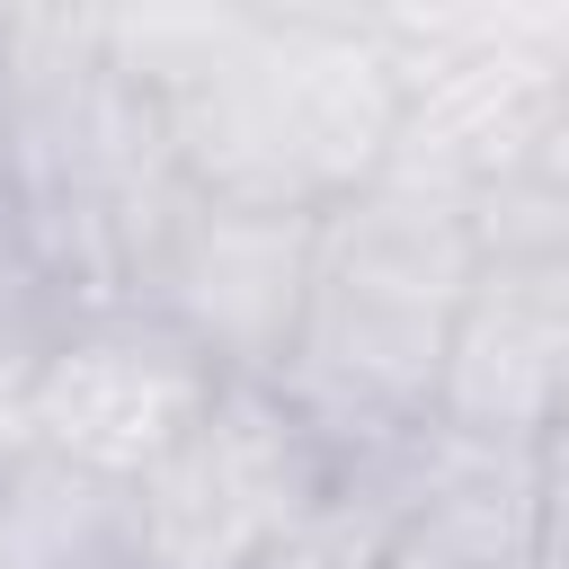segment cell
I'll use <instances>...</instances> for the list:
<instances>
[{"instance_id": "52a82bcc", "label": "cell", "mask_w": 569, "mask_h": 569, "mask_svg": "<svg viewBox=\"0 0 569 569\" xmlns=\"http://www.w3.org/2000/svg\"><path fill=\"white\" fill-rule=\"evenodd\" d=\"M569 391V240H480L453 311L436 427L525 453Z\"/></svg>"}, {"instance_id": "7c38bea8", "label": "cell", "mask_w": 569, "mask_h": 569, "mask_svg": "<svg viewBox=\"0 0 569 569\" xmlns=\"http://www.w3.org/2000/svg\"><path fill=\"white\" fill-rule=\"evenodd\" d=\"M0 9H9V0H0Z\"/></svg>"}, {"instance_id": "8fae6325", "label": "cell", "mask_w": 569, "mask_h": 569, "mask_svg": "<svg viewBox=\"0 0 569 569\" xmlns=\"http://www.w3.org/2000/svg\"><path fill=\"white\" fill-rule=\"evenodd\" d=\"M0 160H9V71H0Z\"/></svg>"}, {"instance_id": "8992f818", "label": "cell", "mask_w": 569, "mask_h": 569, "mask_svg": "<svg viewBox=\"0 0 569 569\" xmlns=\"http://www.w3.org/2000/svg\"><path fill=\"white\" fill-rule=\"evenodd\" d=\"M311 240H320V213H267V204H222V196L178 187V204L151 222L124 293L169 311L222 373L276 382L293 320H302Z\"/></svg>"}, {"instance_id": "5b68a950", "label": "cell", "mask_w": 569, "mask_h": 569, "mask_svg": "<svg viewBox=\"0 0 569 569\" xmlns=\"http://www.w3.org/2000/svg\"><path fill=\"white\" fill-rule=\"evenodd\" d=\"M560 151H569V53L533 36H498L400 71V124L382 178L480 213Z\"/></svg>"}, {"instance_id": "6da1fadb", "label": "cell", "mask_w": 569, "mask_h": 569, "mask_svg": "<svg viewBox=\"0 0 569 569\" xmlns=\"http://www.w3.org/2000/svg\"><path fill=\"white\" fill-rule=\"evenodd\" d=\"M471 267H480V231L445 196L373 178L365 196L320 213L311 284H302V320L276 365V391L338 453V471L436 418Z\"/></svg>"}, {"instance_id": "ba28073f", "label": "cell", "mask_w": 569, "mask_h": 569, "mask_svg": "<svg viewBox=\"0 0 569 569\" xmlns=\"http://www.w3.org/2000/svg\"><path fill=\"white\" fill-rule=\"evenodd\" d=\"M373 569H542L533 462L436 427L418 489L382 516Z\"/></svg>"}, {"instance_id": "30bf717a", "label": "cell", "mask_w": 569, "mask_h": 569, "mask_svg": "<svg viewBox=\"0 0 569 569\" xmlns=\"http://www.w3.org/2000/svg\"><path fill=\"white\" fill-rule=\"evenodd\" d=\"M267 27H373V0H240Z\"/></svg>"}, {"instance_id": "277c9868", "label": "cell", "mask_w": 569, "mask_h": 569, "mask_svg": "<svg viewBox=\"0 0 569 569\" xmlns=\"http://www.w3.org/2000/svg\"><path fill=\"white\" fill-rule=\"evenodd\" d=\"M231 373L151 302L107 293V302H71L53 311V329L36 338L27 365V436L36 453L133 489L222 391Z\"/></svg>"}, {"instance_id": "3957f363", "label": "cell", "mask_w": 569, "mask_h": 569, "mask_svg": "<svg viewBox=\"0 0 569 569\" xmlns=\"http://www.w3.org/2000/svg\"><path fill=\"white\" fill-rule=\"evenodd\" d=\"M338 498V453L276 382H222L204 418L124 489L151 569H249Z\"/></svg>"}, {"instance_id": "7a4b0ae2", "label": "cell", "mask_w": 569, "mask_h": 569, "mask_svg": "<svg viewBox=\"0 0 569 569\" xmlns=\"http://www.w3.org/2000/svg\"><path fill=\"white\" fill-rule=\"evenodd\" d=\"M400 62L365 27H267L249 18L169 107L160 142L196 196L329 213L391 160Z\"/></svg>"}, {"instance_id": "9c48e42d", "label": "cell", "mask_w": 569, "mask_h": 569, "mask_svg": "<svg viewBox=\"0 0 569 569\" xmlns=\"http://www.w3.org/2000/svg\"><path fill=\"white\" fill-rule=\"evenodd\" d=\"M373 542H382V507L338 480V498H329L293 542H276L267 560H249V569H373Z\"/></svg>"}]
</instances>
